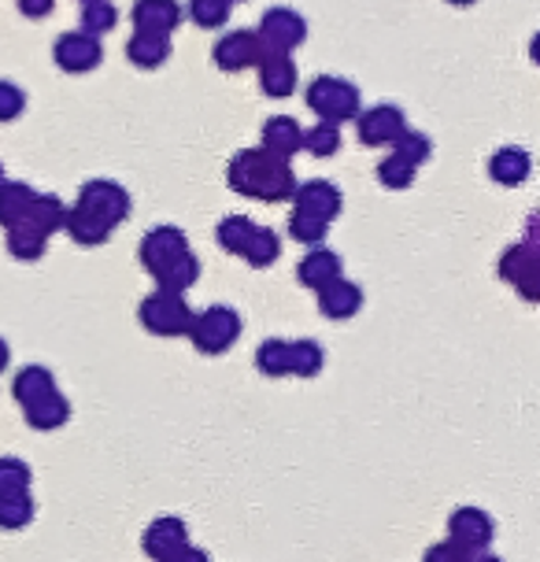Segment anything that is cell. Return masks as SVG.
Returning a JSON list of instances; mask_svg holds the SVG:
<instances>
[{
  "mask_svg": "<svg viewBox=\"0 0 540 562\" xmlns=\"http://www.w3.org/2000/svg\"><path fill=\"white\" fill-rule=\"evenodd\" d=\"M164 562H212V559H207V551H200V548H193V544H185V548H178L175 555H167Z\"/></svg>",
  "mask_w": 540,
  "mask_h": 562,
  "instance_id": "obj_44",
  "label": "cell"
},
{
  "mask_svg": "<svg viewBox=\"0 0 540 562\" xmlns=\"http://www.w3.org/2000/svg\"><path fill=\"white\" fill-rule=\"evenodd\" d=\"M226 182L241 196L278 204V200H293L296 175H293V167H289V159L270 156L267 148H245V153H237L229 159Z\"/></svg>",
  "mask_w": 540,
  "mask_h": 562,
  "instance_id": "obj_1",
  "label": "cell"
},
{
  "mask_svg": "<svg viewBox=\"0 0 540 562\" xmlns=\"http://www.w3.org/2000/svg\"><path fill=\"white\" fill-rule=\"evenodd\" d=\"M289 234H293V240H300V245H323L329 234V218L296 207L293 218H289Z\"/></svg>",
  "mask_w": 540,
  "mask_h": 562,
  "instance_id": "obj_33",
  "label": "cell"
},
{
  "mask_svg": "<svg viewBox=\"0 0 540 562\" xmlns=\"http://www.w3.org/2000/svg\"><path fill=\"white\" fill-rule=\"evenodd\" d=\"M300 145H304V126L296 123V119H289V115H274V119H267L263 123V148L270 156H296L300 153Z\"/></svg>",
  "mask_w": 540,
  "mask_h": 562,
  "instance_id": "obj_22",
  "label": "cell"
},
{
  "mask_svg": "<svg viewBox=\"0 0 540 562\" xmlns=\"http://www.w3.org/2000/svg\"><path fill=\"white\" fill-rule=\"evenodd\" d=\"M64 229L71 234L78 245H86V248H93V245H104L108 237H112V223H104L100 215H93L89 207L82 204H75L71 211H67V218H64Z\"/></svg>",
  "mask_w": 540,
  "mask_h": 562,
  "instance_id": "obj_23",
  "label": "cell"
},
{
  "mask_svg": "<svg viewBox=\"0 0 540 562\" xmlns=\"http://www.w3.org/2000/svg\"><path fill=\"white\" fill-rule=\"evenodd\" d=\"M53 59L59 70H67V75H82V70H93L100 59H104V45H100V37L86 34V30H75V34L56 37Z\"/></svg>",
  "mask_w": 540,
  "mask_h": 562,
  "instance_id": "obj_8",
  "label": "cell"
},
{
  "mask_svg": "<svg viewBox=\"0 0 540 562\" xmlns=\"http://www.w3.org/2000/svg\"><path fill=\"white\" fill-rule=\"evenodd\" d=\"M56 389V378L48 367H23L12 381V396L19 400V404H30V400L45 396Z\"/></svg>",
  "mask_w": 540,
  "mask_h": 562,
  "instance_id": "obj_27",
  "label": "cell"
},
{
  "mask_svg": "<svg viewBox=\"0 0 540 562\" xmlns=\"http://www.w3.org/2000/svg\"><path fill=\"white\" fill-rule=\"evenodd\" d=\"M315 293H318V311H323L326 318H337V323L352 318L356 311L363 307V289H359L356 281H348V278L326 281V285L315 289Z\"/></svg>",
  "mask_w": 540,
  "mask_h": 562,
  "instance_id": "obj_15",
  "label": "cell"
},
{
  "mask_svg": "<svg viewBox=\"0 0 540 562\" xmlns=\"http://www.w3.org/2000/svg\"><path fill=\"white\" fill-rule=\"evenodd\" d=\"M78 204L89 207L93 215H100L112 226H119L130 215V193L119 182H112V178H93V182H86L82 193H78Z\"/></svg>",
  "mask_w": 540,
  "mask_h": 562,
  "instance_id": "obj_9",
  "label": "cell"
},
{
  "mask_svg": "<svg viewBox=\"0 0 540 562\" xmlns=\"http://www.w3.org/2000/svg\"><path fill=\"white\" fill-rule=\"evenodd\" d=\"M307 108L318 115V119H329V123H348V119L359 115V89L345 78H334V75H323L307 86Z\"/></svg>",
  "mask_w": 540,
  "mask_h": 562,
  "instance_id": "obj_4",
  "label": "cell"
},
{
  "mask_svg": "<svg viewBox=\"0 0 540 562\" xmlns=\"http://www.w3.org/2000/svg\"><path fill=\"white\" fill-rule=\"evenodd\" d=\"M448 540L463 548L466 555H482L496 540V521L482 507H455L448 515Z\"/></svg>",
  "mask_w": 540,
  "mask_h": 562,
  "instance_id": "obj_5",
  "label": "cell"
},
{
  "mask_svg": "<svg viewBox=\"0 0 540 562\" xmlns=\"http://www.w3.org/2000/svg\"><path fill=\"white\" fill-rule=\"evenodd\" d=\"M34 499L30 492H19V496H0V529L15 533V529H26L34 521Z\"/></svg>",
  "mask_w": 540,
  "mask_h": 562,
  "instance_id": "obj_31",
  "label": "cell"
},
{
  "mask_svg": "<svg viewBox=\"0 0 540 562\" xmlns=\"http://www.w3.org/2000/svg\"><path fill=\"white\" fill-rule=\"evenodd\" d=\"M30 467L15 456H0V496H19V492H30Z\"/></svg>",
  "mask_w": 540,
  "mask_h": 562,
  "instance_id": "obj_38",
  "label": "cell"
},
{
  "mask_svg": "<svg viewBox=\"0 0 540 562\" xmlns=\"http://www.w3.org/2000/svg\"><path fill=\"white\" fill-rule=\"evenodd\" d=\"M0 182H4V167H0Z\"/></svg>",
  "mask_w": 540,
  "mask_h": 562,
  "instance_id": "obj_48",
  "label": "cell"
},
{
  "mask_svg": "<svg viewBox=\"0 0 540 562\" xmlns=\"http://www.w3.org/2000/svg\"><path fill=\"white\" fill-rule=\"evenodd\" d=\"M326 363V351L318 340H289V374L296 378H318Z\"/></svg>",
  "mask_w": 540,
  "mask_h": 562,
  "instance_id": "obj_25",
  "label": "cell"
},
{
  "mask_svg": "<svg viewBox=\"0 0 540 562\" xmlns=\"http://www.w3.org/2000/svg\"><path fill=\"white\" fill-rule=\"evenodd\" d=\"M189 19L204 30L223 26L229 19V0H189Z\"/></svg>",
  "mask_w": 540,
  "mask_h": 562,
  "instance_id": "obj_40",
  "label": "cell"
},
{
  "mask_svg": "<svg viewBox=\"0 0 540 562\" xmlns=\"http://www.w3.org/2000/svg\"><path fill=\"white\" fill-rule=\"evenodd\" d=\"M45 248H48V237L37 234L30 223L8 226V252H12L15 259H26V263H30V259H42Z\"/></svg>",
  "mask_w": 540,
  "mask_h": 562,
  "instance_id": "obj_29",
  "label": "cell"
},
{
  "mask_svg": "<svg viewBox=\"0 0 540 562\" xmlns=\"http://www.w3.org/2000/svg\"><path fill=\"white\" fill-rule=\"evenodd\" d=\"M126 59L134 67H164L171 59V37L167 34H148V30H134V37L126 42Z\"/></svg>",
  "mask_w": 540,
  "mask_h": 562,
  "instance_id": "obj_20",
  "label": "cell"
},
{
  "mask_svg": "<svg viewBox=\"0 0 540 562\" xmlns=\"http://www.w3.org/2000/svg\"><path fill=\"white\" fill-rule=\"evenodd\" d=\"M256 367L263 370L267 378H289V340L282 337L263 340L256 351Z\"/></svg>",
  "mask_w": 540,
  "mask_h": 562,
  "instance_id": "obj_34",
  "label": "cell"
},
{
  "mask_svg": "<svg viewBox=\"0 0 540 562\" xmlns=\"http://www.w3.org/2000/svg\"><path fill=\"white\" fill-rule=\"evenodd\" d=\"M241 256H245L252 267L263 270V267L274 263L278 256H282V237H278L270 226H256V229H252V237H248V245H245V252H241Z\"/></svg>",
  "mask_w": 540,
  "mask_h": 562,
  "instance_id": "obj_30",
  "label": "cell"
},
{
  "mask_svg": "<svg viewBox=\"0 0 540 562\" xmlns=\"http://www.w3.org/2000/svg\"><path fill=\"white\" fill-rule=\"evenodd\" d=\"M215 67L223 70H245V67H256L259 59L267 56L263 42H259L256 30H234V34H226L223 42L215 45Z\"/></svg>",
  "mask_w": 540,
  "mask_h": 562,
  "instance_id": "obj_12",
  "label": "cell"
},
{
  "mask_svg": "<svg viewBox=\"0 0 540 562\" xmlns=\"http://www.w3.org/2000/svg\"><path fill=\"white\" fill-rule=\"evenodd\" d=\"M185 544H189V526H185V518H175V515L148 521V529L142 537L145 555L153 562H164L167 555H175V551L185 548Z\"/></svg>",
  "mask_w": 540,
  "mask_h": 562,
  "instance_id": "obj_13",
  "label": "cell"
},
{
  "mask_svg": "<svg viewBox=\"0 0 540 562\" xmlns=\"http://www.w3.org/2000/svg\"><path fill=\"white\" fill-rule=\"evenodd\" d=\"M293 200H296V207L300 211H312V215H323L334 223L337 215H341V207H345V196H341V189H337L334 182H326V178H312V182H304L293 189Z\"/></svg>",
  "mask_w": 540,
  "mask_h": 562,
  "instance_id": "obj_14",
  "label": "cell"
},
{
  "mask_svg": "<svg viewBox=\"0 0 540 562\" xmlns=\"http://www.w3.org/2000/svg\"><path fill=\"white\" fill-rule=\"evenodd\" d=\"M499 278L507 285H515L518 293L526 300H537L540 296V256H537V245L533 240H522V245H511L499 259Z\"/></svg>",
  "mask_w": 540,
  "mask_h": 562,
  "instance_id": "obj_7",
  "label": "cell"
},
{
  "mask_svg": "<svg viewBox=\"0 0 540 562\" xmlns=\"http://www.w3.org/2000/svg\"><path fill=\"white\" fill-rule=\"evenodd\" d=\"M393 153H400L404 159H412V164L418 167V164H426L429 159V153H434V140H429L423 130H412V126H404L396 134V140H393Z\"/></svg>",
  "mask_w": 540,
  "mask_h": 562,
  "instance_id": "obj_39",
  "label": "cell"
},
{
  "mask_svg": "<svg viewBox=\"0 0 540 562\" xmlns=\"http://www.w3.org/2000/svg\"><path fill=\"white\" fill-rule=\"evenodd\" d=\"M26 112V93L15 82H4L0 78V123H12Z\"/></svg>",
  "mask_w": 540,
  "mask_h": 562,
  "instance_id": "obj_41",
  "label": "cell"
},
{
  "mask_svg": "<svg viewBox=\"0 0 540 562\" xmlns=\"http://www.w3.org/2000/svg\"><path fill=\"white\" fill-rule=\"evenodd\" d=\"M529 170H533V156L518 145H504L488 159V175H493V182L499 186H522L529 178Z\"/></svg>",
  "mask_w": 540,
  "mask_h": 562,
  "instance_id": "obj_21",
  "label": "cell"
},
{
  "mask_svg": "<svg viewBox=\"0 0 540 562\" xmlns=\"http://www.w3.org/2000/svg\"><path fill=\"white\" fill-rule=\"evenodd\" d=\"M64 218H67V207L64 200L53 196V193H34V200H30V211L23 223H30L37 229V234L53 237L56 229H64Z\"/></svg>",
  "mask_w": 540,
  "mask_h": 562,
  "instance_id": "obj_24",
  "label": "cell"
},
{
  "mask_svg": "<svg viewBox=\"0 0 540 562\" xmlns=\"http://www.w3.org/2000/svg\"><path fill=\"white\" fill-rule=\"evenodd\" d=\"M8 359H12V348H8V340H4V337H0V370H4V367H8Z\"/></svg>",
  "mask_w": 540,
  "mask_h": 562,
  "instance_id": "obj_45",
  "label": "cell"
},
{
  "mask_svg": "<svg viewBox=\"0 0 540 562\" xmlns=\"http://www.w3.org/2000/svg\"><path fill=\"white\" fill-rule=\"evenodd\" d=\"M423 562H470V555L452 540H441V544H429Z\"/></svg>",
  "mask_w": 540,
  "mask_h": 562,
  "instance_id": "obj_42",
  "label": "cell"
},
{
  "mask_svg": "<svg viewBox=\"0 0 540 562\" xmlns=\"http://www.w3.org/2000/svg\"><path fill=\"white\" fill-rule=\"evenodd\" d=\"M312 156H334L341 148V126L329 123V119H318L312 130H304V145Z\"/></svg>",
  "mask_w": 540,
  "mask_h": 562,
  "instance_id": "obj_35",
  "label": "cell"
},
{
  "mask_svg": "<svg viewBox=\"0 0 540 562\" xmlns=\"http://www.w3.org/2000/svg\"><path fill=\"white\" fill-rule=\"evenodd\" d=\"M341 267H345V263H341V256H337L334 248L312 245V252L300 259L296 278H300V285H307V289H323L326 281L341 278Z\"/></svg>",
  "mask_w": 540,
  "mask_h": 562,
  "instance_id": "obj_19",
  "label": "cell"
},
{
  "mask_svg": "<svg viewBox=\"0 0 540 562\" xmlns=\"http://www.w3.org/2000/svg\"><path fill=\"white\" fill-rule=\"evenodd\" d=\"M229 4H237V0H229Z\"/></svg>",
  "mask_w": 540,
  "mask_h": 562,
  "instance_id": "obj_49",
  "label": "cell"
},
{
  "mask_svg": "<svg viewBox=\"0 0 540 562\" xmlns=\"http://www.w3.org/2000/svg\"><path fill=\"white\" fill-rule=\"evenodd\" d=\"M256 34L267 53H293L296 45H304L307 23H304V15L293 12V8H270Z\"/></svg>",
  "mask_w": 540,
  "mask_h": 562,
  "instance_id": "obj_6",
  "label": "cell"
},
{
  "mask_svg": "<svg viewBox=\"0 0 540 562\" xmlns=\"http://www.w3.org/2000/svg\"><path fill=\"white\" fill-rule=\"evenodd\" d=\"M130 19H134L137 30L171 37V30H178V23L185 19V12H182V4H178V0H137Z\"/></svg>",
  "mask_w": 540,
  "mask_h": 562,
  "instance_id": "obj_16",
  "label": "cell"
},
{
  "mask_svg": "<svg viewBox=\"0 0 540 562\" xmlns=\"http://www.w3.org/2000/svg\"><path fill=\"white\" fill-rule=\"evenodd\" d=\"M185 337L193 340V348L204 351V356H226V351L234 348V340L241 337V315L226 304H215L193 315Z\"/></svg>",
  "mask_w": 540,
  "mask_h": 562,
  "instance_id": "obj_2",
  "label": "cell"
},
{
  "mask_svg": "<svg viewBox=\"0 0 540 562\" xmlns=\"http://www.w3.org/2000/svg\"><path fill=\"white\" fill-rule=\"evenodd\" d=\"M256 67H259V89L267 97L282 100L296 89V64L289 53H267Z\"/></svg>",
  "mask_w": 540,
  "mask_h": 562,
  "instance_id": "obj_17",
  "label": "cell"
},
{
  "mask_svg": "<svg viewBox=\"0 0 540 562\" xmlns=\"http://www.w3.org/2000/svg\"><path fill=\"white\" fill-rule=\"evenodd\" d=\"M470 562H504V559H496V555H488V551H482V555H470Z\"/></svg>",
  "mask_w": 540,
  "mask_h": 562,
  "instance_id": "obj_46",
  "label": "cell"
},
{
  "mask_svg": "<svg viewBox=\"0 0 540 562\" xmlns=\"http://www.w3.org/2000/svg\"><path fill=\"white\" fill-rule=\"evenodd\" d=\"M252 229H256V223L248 215H226L223 223H218V245H223L226 252L241 256L248 237H252Z\"/></svg>",
  "mask_w": 540,
  "mask_h": 562,
  "instance_id": "obj_36",
  "label": "cell"
},
{
  "mask_svg": "<svg viewBox=\"0 0 540 562\" xmlns=\"http://www.w3.org/2000/svg\"><path fill=\"white\" fill-rule=\"evenodd\" d=\"M23 418H26L30 429H42V434H48V429H59L67 418H71V404H67V396L59 393V389H53V393L23 404Z\"/></svg>",
  "mask_w": 540,
  "mask_h": 562,
  "instance_id": "obj_18",
  "label": "cell"
},
{
  "mask_svg": "<svg viewBox=\"0 0 540 562\" xmlns=\"http://www.w3.org/2000/svg\"><path fill=\"white\" fill-rule=\"evenodd\" d=\"M142 326L153 337H185L193 311L185 304V293H171V289H156L142 300Z\"/></svg>",
  "mask_w": 540,
  "mask_h": 562,
  "instance_id": "obj_3",
  "label": "cell"
},
{
  "mask_svg": "<svg viewBox=\"0 0 540 562\" xmlns=\"http://www.w3.org/2000/svg\"><path fill=\"white\" fill-rule=\"evenodd\" d=\"M200 278V259L193 252H182L175 259L167 270H159L156 274V285L159 289H171V293H185V289H193Z\"/></svg>",
  "mask_w": 540,
  "mask_h": 562,
  "instance_id": "obj_28",
  "label": "cell"
},
{
  "mask_svg": "<svg viewBox=\"0 0 540 562\" xmlns=\"http://www.w3.org/2000/svg\"><path fill=\"white\" fill-rule=\"evenodd\" d=\"M137 252H142V267L156 278L159 270H167L178 256L189 252V240H185V234L178 226H156V229H148V234H145Z\"/></svg>",
  "mask_w": 540,
  "mask_h": 562,
  "instance_id": "obj_10",
  "label": "cell"
},
{
  "mask_svg": "<svg viewBox=\"0 0 540 562\" xmlns=\"http://www.w3.org/2000/svg\"><path fill=\"white\" fill-rule=\"evenodd\" d=\"M30 200H34V189L26 182H0V226H15L26 218Z\"/></svg>",
  "mask_w": 540,
  "mask_h": 562,
  "instance_id": "obj_26",
  "label": "cell"
},
{
  "mask_svg": "<svg viewBox=\"0 0 540 562\" xmlns=\"http://www.w3.org/2000/svg\"><path fill=\"white\" fill-rule=\"evenodd\" d=\"M448 4H459V8H466V4H474V0H448Z\"/></svg>",
  "mask_w": 540,
  "mask_h": 562,
  "instance_id": "obj_47",
  "label": "cell"
},
{
  "mask_svg": "<svg viewBox=\"0 0 540 562\" xmlns=\"http://www.w3.org/2000/svg\"><path fill=\"white\" fill-rule=\"evenodd\" d=\"M56 8V0H19V12L26 19H45Z\"/></svg>",
  "mask_w": 540,
  "mask_h": 562,
  "instance_id": "obj_43",
  "label": "cell"
},
{
  "mask_svg": "<svg viewBox=\"0 0 540 562\" xmlns=\"http://www.w3.org/2000/svg\"><path fill=\"white\" fill-rule=\"evenodd\" d=\"M119 26V8L112 0H82V30L93 37H104Z\"/></svg>",
  "mask_w": 540,
  "mask_h": 562,
  "instance_id": "obj_32",
  "label": "cell"
},
{
  "mask_svg": "<svg viewBox=\"0 0 540 562\" xmlns=\"http://www.w3.org/2000/svg\"><path fill=\"white\" fill-rule=\"evenodd\" d=\"M415 175H418V167L412 164V159L400 156V153L385 156L382 164H378V182H382L385 189H407L415 182Z\"/></svg>",
  "mask_w": 540,
  "mask_h": 562,
  "instance_id": "obj_37",
  "label": "cell"
},
{
  "mask_svg": "<svg viewBox=\"0 0 540 562\" xmlns=\"http://www.w3.org/2000/svg\"><path fill=\"white\" fill-rule=\"evenodd\" d=\"M407 126L404 112L396 104H374L367 108L363 115H356V130H359V140L367 148H382V145H393L400 130Z\"/></svg>",
  "mask_w": 540,
  "mask_h": 562,
  "instance_id": "obj_11",
  "label": "cell"
}]
</instances>
